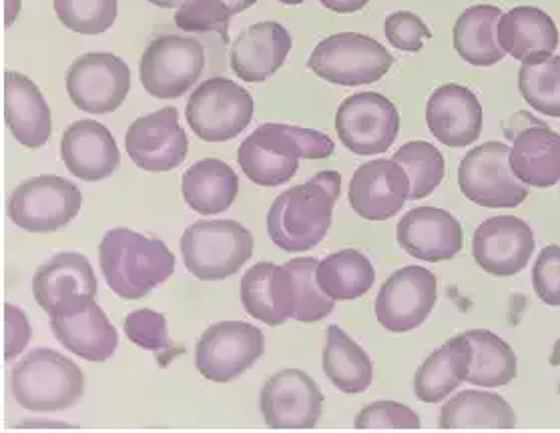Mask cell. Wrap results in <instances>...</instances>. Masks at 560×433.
<instances>
[{"mask_svg":"<svg viewBox=\"0 0 560 433\" xmlns=\"http://www.w3.org/2000/svg\"><path fill=\"white\" fill-rule=\"evenodd\" d=\"M340 192L338 171H319L312 179L281 192L268 211L269 239L283 251H312L328 235Z\"/></svg>","mask_w":560,"mask_h":433,"instance_id":"obj_1","label":"cell"},{"mask_svg":"<svg viewBox=\"0 0 560 433\" xmlns=\"http://www.w3.org/2000/svg\"><path fill=\"white\" fill-rule=\"evenodd\" d=\"M334 141L326 132L281 122L257 127L237 149V163L245 177L259 187H280L293 179L300 159H329Z\"/></svg>","mask_w":560,"mask_h":433,"instance_id":"obj_2","label":"cell"},{"mask_svg":"<svg viewBox=\"0 0 560 433\" xmlns=\"http://www.w3.org/2000/svg\"><path fill=\"white\" fill-rule=\"evenodd\" d=\"M105 281L122 300H141L175 273V255L161 239L131 229H110L98 245Z\"/></svg>","mask_w":560,"mask_h":433,"instance_id":"obj_3","label":"cell"},{"mask_svg":"<svg viewBox=\"0 0 560 433\" xmlns=\"http://www.w3.org/2000/svg\"><path fill=\"white\" fill-rule=\"evenodd\" d=\"M11 389L21 408L62 411L85 396V375L55 349H31L11 372Z\"/></svg>","mask_w":560,"mask_h":433,"instance_id":"obj_4","label":"cell"},{"mask_svg":"<svg viewBox=\"0 0 560 433\" xmlns=\"http://www.w3.org/2000/svg\"><path fill=\"white\" fill-rule=\"evenodd\" d=\"M182 255L191 276L221 281L240 273L254 255V235L233 219L196 221L185 229Z\"/></svg>","mask_w":560,"mask_h":433,"instance_id":"obj_5","label":"cell"},{"mask_svg":"<svg viewBox=\"0 0 560 433\" xmlns=\"http://www.w3.org/2000/svg\"><path fill=\"white\" fill-rule=\"evenodd\" d=\"M254 110V96L244 86L225 77H213L191 93L185 117L201 141L225 143L249 127Z\"/></svg>","mask_w":560,"mask_h":433,"instance_id":"obj_6","label":"cell"},{"mask_svg":"<svg viewBox=\"0 0 560 433\" xmlns=\"http://www.w3.org/2000/svg\"><path fill=\"white\" fill-rule=\"evenodd\" d=\"M394 57L376 38L338 33L324 38L307 60V69L322 81L340 86L376 83L390 71Z\"/></svg>","mask_w":560,"mask_h":433,"instance_id":"obj_7","label":"cell"},{"mask_svg":"<svg viewBox=\"0 0 560 433\" xmlns=\"http://www.w3.org/2000/svg\"><path fill=\"white\" fill-rule=\"evenodd\" d=\"M511 147L488 141L475 147L458 167L464 197L485 209H514L528 197V185L511 168Z\"/></svg>","mask_w":560,"mask_h":433,"instance_id":"obj_8","label":"cell"},{"mask_svg":"<svg viewBox=\"0 0 560 433\" xmlns=\"http://www.w3.org/2000/svg\"><path fill=\"white\" fill-rule=\"evenodd\" d=\"M206 67V48L185 35H161L149 43L139 77L147 93L155 98H179L199 81Z\"/></svg>","mask_w":560,"mask_h":433,"instance_id":"obj_9","label":"cell"},{"mask_svg":"<svg viewBox=\"0 0 560 433\" xmlns=\"http://www.w3.org/2000/svg\"><path fill=\"white\" fill-rule=\"evenodd\" d=\"M83 195L69 179L40 175L26 179L11 192L9 216L16 227L31 233H52L79 215Z\"/></svg>","mask_w":560,"mask_h":433,"instance_id":"obj_10","label":"cell"},{"mask_svg":"<svg viewBox=\"0 0 560 433\" xmlns=\"http://www.w3.org/2000/svg\"><path fill=\"white\" fill-rule=\"evenodd\" d=\"M266 351V337L256 325L221 321L199 337L196 367L213 384H230L244 375Z\"/></svg>","mask_w":560,"mask_h":433,"instance_id":"obj_11","label":"cell"},{"mask_svg":"<svg viewBox=\"0 0 560 433\" xmlns=\"http://www.w3.org/2000/svg\"><path fill=\"white\" fill-rule=\"evenodd\" d=\"M400 131V113L388 96L374 91L355 93L336 113V132L353 155H382Z\"/></svg>","mask_w":560,"mask_h":433,"instance_id":"obj_12","label":"cell"},{"mask_svg":"<svg viewBox=\"0 0 560 433\" xmlns=\"http://www.w3.org/2000/svg\"><path fill=\"white\" fill-rule=\"evenodd\" d=\"M131 89V71L110 52H86L67 71V93L83 113L107 115L121 107Z\"/></svg>","mask_w":560,"mask_h":433,"instance_id":"obj_13","label":"cell"},{"mask_svg":"<svg viewBox=\"0 0 560 433\" xmlns=\"http://www.w3.org/2000/svg\"><path fill=\"white\" fill-rule=\"evenodd\" d=\"M504 134L512 141L511 168L528 187L547 189L560 180V134L542 120L521 110L504 122Z\"/></svg>","mask_w":560,"mask_h":433,"instance_id":"obj_14","label":"cell"},{"mask_svg":"<svg viewBox=\"0 0 560 433\" xmlns=\"http://www.w3.org/2000/svg\"><path fill=\"white\" fill-rule=\"evenodd\" d=\"M439 300V279L424 267L392 273L376 297V317L392 333H408L424 324Z\"/></svg>","mask_w":560,"mask_h":433,"instance_id":"obj_15","label":"cell"},{"mask_svg":"<svg viewBox=\"0 0 560 433\" xmlns=\"http://www.w3.org/2000/svg\"><path fill=\"white\" fill-rule=\"evenodd\" d=\"M125 149L135 165L147 173H167L179 167L189 141L175 107H163L133 120L125 134Z\"/></svg>","mask_w":560,"mask_h":433,"instance_id":"obj_16","label":"cell"},{"mask_svg":"<svg viewBox=\"0 0 560 433\" xmlns=\"http://www.w3.org/2000/svg\"><path fill=\"white\" fill-rule=\"evenodd\" d=\"M324 396L316 382L300 370L271 375L259 396L264 420L273 430H312L322 418Z\"/></svg>","mask_w":560,"mask_h":433,"instance_id":"obj_17","label":"cell"},{"mask_svg":"<svg viewBox=\"0 0 560 433\" xmlns=\"http://www.w3.org/2000/svg\"><path fill=\"white\" fill-rule=\"evenodd\" d=\"M97 277L83 253H57L33 277V295L49 317L71 312L97 297Z\"/></svg>","mask_w":560,"mask_h":433,"instance_id":"obj_18","label":"cell"},{"mask_svg":"<svg viewBox=\"0 0 560 433\" xmlns=\"http://www.w3.org/2000/svg\"><path fill=\"white\" fill-rule=\"evenodd\" d=\"M530 225L512 215L487 219L476 229L472 253L480 269L494 277H514L524 271L535 253Z\"/></svg>","mask_w":560,"mask_h":433,"instance_id":"obj_19","label":"cell"},{"mask_svg":"<svg viewBox=\"0 0 560 433\" xmlns=\"http://www.w3.org/2000/svg\"><path fill=\"white\" fill-rule=\"evenodd\" d=\"M350 204L368 221H386L400 213L410 197V179L394 159L368 161L350 180Z\"/></svg>","mask_w":560,"mask_h":433,"instance_id":"obj_20","label":"cell"},{"mask_svg":"<svg viewBox=\"0 0 560 433\" xmlns=\"http://www.w3.org/2000/svg\"><path fill=\"white\" fill-rule=\"evenodd\" d=\"M396 241L416 259L440 264L463 251V225L456 216L439 207H416L400 219Z\"/></svg>","mask_w":560,"mask_h":433,"instance_id":"obj_21","label":"cell"},{"mask_svg":"<svg viewBox=\"0 0 560 433\" xmlns=\"http://www.w3.org/2000/svg\"><path fill=\"white\" fill-rule=\"evenodd\" d=\"M482 105L463 84H442L428 98L427 125L436 141L452 149L475 144L482 132Z\"/></svg>","mask_w":560,"mask_h":433,"instance_id":"obj_22","label":"cell"},{"mask_svg":"<svg viewBox=\"0 0 560 433\" xmlns=\"http://www.w3.org/2000/svg\"><path fill=\"white\" fill-rule=\"evenodd\" d=\"M61 156L65 167L86 183L110 177L121 161L115 137L97 120H74L62 132Z\"/></svg>","mask_w":560,"mask_h":433,"instance_id":"obj_23","label":"cell"},{"mask_svg":"<svg viewBox=\"0 0 560 433\" xmlns=\"http://www.w3.org/2000/svg\"><path fill=\"white\" fill-rule=\"evenodd\" d=\"M292 50V35L280 23L247 26L230 52L232 71L247 83H264L271 74L280 71Z\"/></svg>","mask_w":560,"mask_h":433,"instance_id":"obj_24","label":"cell"},{"mask_svg":"<svg viewBox=\"0 0 560 433\" xmlns=\"http://www.w3.org/2000/svg\"><path fill=\"white\" fill-rule=\"evenodd\" d=\"M50 329L62 348L86 361H107L119 348L117 329L95 300L50 317Z\"/></svg>","mask_w":560,"mask_h":433,"instance_id":"obj_25","label":"cell"},{"mask_svg":"<svg viewBox=\"0 0 560 433\" xmlns=\"http://www.w3.org/2000/svg\"><path fill=\"white\" fill-rule=\"evenodd\" d=\"M4 120L14 139L26 149H40L49 143V103L37 84L21 72H4Z\"/></svg>","mask_w":560,"mask_h":433,"instance_id":"obj_26","label":"cell"},{"mask_svg":"<svg viewBox=\"0 0 560 433\" xmlns=\"http://www.w3.org/2000/svg\"><path fill=\"white\" fill-rule=\"evenodd\" d=\"M317 264L319 261L312 257H302L278 265L276 295L278 307L285 319L316 324L334 312L336 300L328 297L317 285Z\"/></svg>","mask_w":560,"mask_h":433,"instance_id":"obj_27","label":"cell"},{"mask_svg":"<svg viewBox=\"0 0 560 433\" xmlns=\"http://www.w3.org/2000/svg\"><path fill=\"white\" fill-rule=\"evenodd\" d=\"M499 43L506 55L523 62L538 55H552L559 48V28L547 12L536 7H514L500 16Z\"/></svg>","mask_w":560,"mask_h":433,"instance_id":"obj_28","label":"cell"},{"mask_svg":"<svg viewBox=\"0 0 560 433\" xmlns=\"http://www.w3.org/2000/svg\"><path fill=\"white\" fill-rule=\"evenodd\" d=\"M185 203L199 215H218L232 207L240 192V177L228 163L215 156L197 161L182 179Z\"/></svg>","mask_w":560,"mask_h":433,"instance_id":"obj_29","label":"cell"},{"mask_svg":"<svg viewBox=\"0 0 560 433\" xmlns=\"http://www.w3.org/2000/svg\"><path fill=\"white\" fill-rule=\"evenodd\" d=\"M472 363V348L466 336L452 337L436 349L415 375V394L424 403H439L466 382Z\"/></svg>","mask_w":560,"mask_h":433,"instance_id":"obj_30","label":"cell"},{"mask_svg":"<svg viewBox=\"0 0 560 433\" xmlns=\"http://www.w3.org/2000/svg\"><path fill=\"white\" fill-rule=\"evenodd\" d=\"M502 11L492 4H475L458 16L454 24V48L472 67H494L504 59L499 43V21Z\"/></svg>","mask_w":560,"mask_h":433,"instance_id":"obj_31","label":"cell"},{"mask_svg":"<svg viewBox=\"0 0 560 433\" xmlns=\"http://www.w3.org/2000/svg\"><path fill=\"white\" fill-rule=\"evenodd\" d=\"M514 425L516 413L499 394L470 389L451 397L440 409L442 430H511Z\"/></svg>","mask_w":560,"mask_h":433,"instance_id":"obj_32","label":"cell"},{"mask_svg":"<svg viewBox=\"0 0 560 433\" xmlns=\"http://www.w3.org/2000/svg\"><path fill=\"white\" fill-rule=\"evenodd\" d=\"M324 373L343 394H362L374 379L370 355L338 325H329L324 348Z\"/></svg>","mask_w":560,"mask_h":433,"instance_id":"obj_33","label":"cell"},{"mask_svg":"<svg viewBox=\"0 0 560 433\" xmlns=\"http://www.w3.org/2000/svg\"><path fill=\"white\" fill-rule=\"evenodd\" d=\"M319 289L336 301H352L364 297L376 281L374 265L364 253L341 249L324 257L316 269Z\"/></svg>","mask_w":560,"mask_h":433,"instance_id":"obj_34","label":"cell"},{"mask_svg":"<svg viewBox=\"0 0 560 433\" xmlns=\"http://www.w3.org/2000/svg\"><path fill=\"white\" fill-rule=\"evenodd\" d=\"M472 348V363L466 382L480 387H502L518 373V361L511 346L488 329H470L464 333Z\"/></svg>","mask_w":560,"mask_h":433,"instance_id":"obj_35","label":"cell"},{"mask_svg":"<svg viewBox=\"0 0 560 433\" xmlns=\"http://www.w3.org/2000/svg\"><path fill=\"white\" fill-rule=\"evenodd\" d=\"M518 89L528 107L540 115L560 119V57L538 55L523 60Z\"/></svg>","mask_w":560,"mask_h":433,"instance_id":"obj_36","label":"cell"},{"mask_svg":"<svg viewBox=\"0 0 560 433\" xmlns=\"http://www.w3.org/2000/svg\"><path fill=\"white\" fill-rule=\"evenodd\" d=\"M392 159L406 171L410 179V201L428 197L439 187L446 173L444 156L434 144L427 141L402 144Z\"/></svg>","mask_w":560,"mask_h":433,"instance_id":"obj_37","label":"cell"},{"mask_svg":"<svg viewBox=\"0 0 560 433\" xmlns=\"http://www.w3.org/2000/svg\"><path fill=\"white\" fill-rule=\"evenodd\" d=\"M257 0H187L175 12V24L183 33H218L228 43V28L235 14L247 11Z\"/></svg>","mask_w":560,"mask_h":433,"instance_id":"obj_38","label":"cell"},{"mask_svg":"<svg viewBox=\"0 0 560 433\" xmlns=\"http://www.w3.org/2000/svg\"><path fill=\"white\" fill-rule=\"evenodd\" d=\"M273 271L276 264H257L242 277V303L245 312L257 321H264L271 327L285 324L276 305V291H273Z\"/></svg>","mask_w":560,"mask_h":433,"instance_id":"obj_39","label":"cell"},{"mask_svg":"<svg viewBox=\"0 0 560 433\" xmlns=\"http://www.w3.org/2000/svg\"><path fill=\"white\" fill-rule=\"evenodd\" d=\"M55 12L73 33L103 35L117 21V0H55Z\"/></svg>","mask_w":560,"mask_h":433,"instance_id":"obj_40","label":"cell"},{"mask_svg":"<svg viewBox=\"0 0 560 433\" xmlns=\"http://www.w3.org/2000/svg\"><path fill=\"white\" fill-rule=\"evenodd\" d=\"M125 333L129 341L147 351H153L155 355L161 353H173V341L167 331V317L163 313L153 312V309H137L125 317Z\"/></svg>","mask_w":560,"mask_h":433,"instance_id":"obj_41","label":"cell"},{"mask_svg":"<svg viewBox=\"0 0 560 433\" xmlns=\"http://www.w3.org/2000/svg\"><path fill=\"white\" fill-rule=\"evenodd\" d=\"M420 425L415 409L390 399L365 406L353 421V428L358 430H418Z\"/></svg>","mask_w":560,"mask_h":433,"instance_id":"obj_42","label":"cell"},{"mask_svg":"<svg viewBox=\"0 0 560 433\" xmlns=\"http://www.w3.org/2000/svg\"><path fill=\"white\" fill-rule=\"evenodd\" d=\"M384 33L392 47L404 52H418L424 47V40L432 38L427 23L410 11L392 12L384 24Z\"/></svg>","mask_w":560,"mask_h":433,"instance_id":"obj_43","label":"cell"},{"mask_svg":"<svg viewBox=\"0 0 560 433\" xmlns=\"http://www.w3.org/2000/svg\"><path fill=\"white\" fill-rule=\"evenodd\" d=\"M533 288L545 305L560 307V245H548L538 255L533 269Z\"/></svg>","mask_w":560,"mask_h":433,"instance_id":"obj_44","label":"cell"},{"mask_svg":"<svg viewBox=\"0 0 560 433\" xmlns=\"http://www.w3.org/2000/svg\"><path fill=\"white\" fill-rule=\"evenodd\" d=\"M31 324L25 312L16 305L4 303V361H13L25 351L31 341Z\"/></svg>","mask_w":560,"mask_h":433,"instance_id":"obj_45","label":"cell"},{"mask_svg":"<svg viewBox=\"0 0 560 433\" xmlns=\"http://www.w3.org/2000/svg\"><path fill=\"white\" fill-rule=\"evenodd\" d=\"M329 11L338 12V14H350V12L362 11L368 7L370 0H319Z\"/></svg>","mask_w":560,"mask_h":433,"instance_id":"obj_46","label":"cell"},{"mask_svg":"<svg viewBox=\"0 0 560 433\" xmlns=\"http://www.w3.org/2000/svg\"><path fill=\"white\" fill-rule=\"evenodd\" d=\"M19 12H21V0H7V2H4V16H7L4 24L11 26L13 21H16Z\"/></svg>","mask_w":560,"mask_h":433,"instance_id":"obj_47","label":"cell"},{"mask_svg":"<svg viewBox=\"0 0 560 433\" xmlns=\"http://www.w3.org/2000/svg\"><path fill=\"white\" fill-rule=\"evenodd\" d=\"M147 2L155 4L159 9H177V7H183L187 0H147Z\"/></svg>","mask_w":560,"mask_h":433,"instance_id":"obj_48","label":"cell"},{"mask_svg":"<svg viewBox=\"0 0 560 433\" xmlns=\"http://www.w3.org/2000/svg\"><path fill=\"white\" fill-rule=\"evenodd\" d=\"M550 365H555V367H560V339L555 343V348H552V353H550Z\"/></svg>","mask_w":560,"mask_h":433,"instance_id":"obj_49","label":"cell"},{"mask_svg":"<svg viewBox=\"0 0 560 433\" xmlns=\"http://www.w3.org/2000/svg\"><path fill=\"white\" fill-rule=\"evenodd\" d=\"M281 4H288V7H300L304 4L305 0H280Z\"/></svg>","mask_w":560,"mask_h":433,"instance_id":"obj_50","label":"cell"},{"mask_svg":"<svg viewBox=\"0 0 560 433\" xmlns=\"http://www.w3.org/2000/svg\"><path fill=\"white\" fill-rule=\"evenodd\" d=\"M559 391H560V385H559Z\"/></svg>","mask_w":560,"mask_h":433,"instance_id":"obj_51","label":"cell"}]
</instances>
